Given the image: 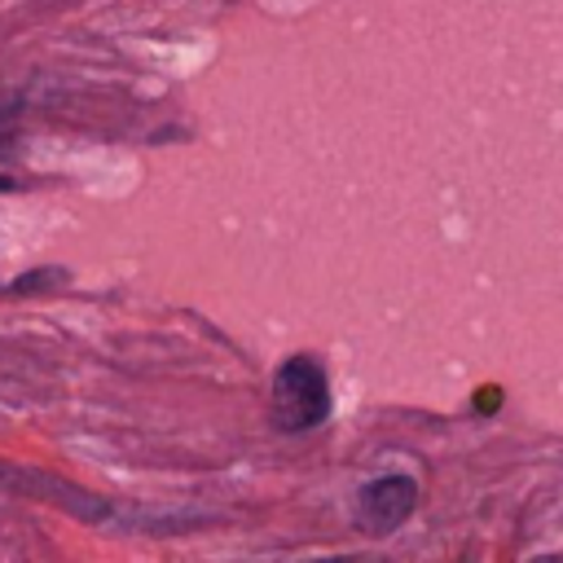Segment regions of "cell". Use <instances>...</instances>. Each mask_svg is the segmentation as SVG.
Listing matches in <instances>:
<instances>
[{
	"label": "cell",
	"instance_id": "cell-6",
	"mask_svg": "<svg viewBox=\"0 0 563 563\" xmlns=\"http://www.w3.org/2000/svg\"><path fill=\"white\" fill-rule=\"evenodd\" d=\"M13 189V176H0V194H9Z\"/></svg>",
	"mask_w": 563,
	"mask_h": 563
},
{
	"label": "cell",
	"instance_id": "cell-1",
	"mask_svg": "<svg viewBox=\"0 0 563 563\" xmlns=\"http://www.w3.org/2000/svg\"><path fill=\"white\" fill-rule=\"evenodd\" d=\"M330 413L325 369L312 356H290L273 378V418L282 431H308Z\"/></svg>",
	"mask_w": 563,
	"mask_h": 563
},
{
	"label": "cell",
	"instance_id": "cell-2",
	"mask_svg": "<svg viewBox=\"0 0 563 563\" xmlns=\"http://www.w3.org/2000/svg\"><path fill=\"white\" fill-rule=\"evenodd\" d=\"M0 484L13 488V493H31V497H44V501H57L62 510H70L79 519H110V506L97 493H88L79 484H66V479H57L48 471H26V466L0 462Z\"/></svg>",
	"mask_w": 563,
	"mask_h": 563
},
{
	"label": "cell",
	"instance_id": "cell-5",
	"mask_svg": "<svg viewBox=\"0 0 563 563\" xmlns=\"http://www.w3.org/2000/svg\"><path fill=\"white\" fill-rule=\"evenodd\" d=\"M497 405H501V391H497V387H479L475 409H484V413H488V409H497Z\"/></svg>",
	"mask_w": 563,
	"mask_h": 563
},
{
	"label": "cell",
	"instance_id": "cell-4",
	"mask_svg": "<svg viewBox=\"0 0 563 563\" xmlns=\"http://www.w3.org/2000/svg\"><path fill=\"white\" fill-rule=\"evenodd\" d=\"M18 97H9V92H0V158H9L13 154V123H18Z\"/></svg>",
	"mask_w": 563,
	"mask_h": 563
},
{
	"label": "cell",
	"instance_id": "cell-3",
	"mask_svg": "<svg viewBox=\"0 0 563 563\" xmlns=\"http://www.w3.org/2000/svg\"><path fill=\"white\" fill-rule=\"evenodd\" d=\"M418 506V484L409 475H383L361 488V523L369 532H391L400 528Z\"/></svg>",
	"mask_w": 563,
	"mask_h": 563
}]
</instances>
